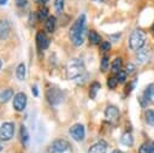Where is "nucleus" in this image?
<instances>
[{"label": "nucleus", "instance_id": "obj_1", "mask_svg": "<svg viewBox=\"0 0 154 153\" xmlns=\"http://www.w3.org/2000/svg\"><path fill=\"white\" fill-rule=\"evenodd\" d=\"M85 20H87V17H85L84 13H82L76 19V22L72 24V27L70 29V33H69V36H70L71 42L75 46H77V47L81 46L84 42V36H85V31H87Z\"/></svg>", "mask_w": 154, "mask_h": 153}, {"label": "nucleus", "instance_id": "obj_2", "mask_svg": "<svg viewBox=\"0 0 154 153\" xmlns=\"http://www.w3.org/2000/svg\"><path fill=\"white\" fill-rule=\"evenodd\" d=\"M84 73V63L79 58L70 59L65 66V75L69 80H75Z\"/></svg>", "mask_w": 154, "mask_h": 153}, {"label": "nucleus", "instance_id": "obj_3", "mask_svg": "<svg viewBox=\"0 0 154 153\" xmlns=\"http://www.w3.org/2000/svg\"><path fill=\"white\" fill-rule=\"evenodd\" d=\"M146 40H147L146 31L137 28V29L132 30L129 36V47L134 51H138L140 48H142L144 46Z\"/></svg>", "mask_w": 154, "mask_h": 153}, {"label": "nucleus", "instance_id": "obj_4", "mask_svg": "<svg viewBox=\"0 0 154 153\" xmlns=\"http://www.w3.org/2000/svg\"><path fill=\"white\" fill-rule=\"evenodd\" d=\"M46 99L49 102V105L57 106L63 101L64 93L58 87H49L48 89H46Z\"/></svg>", "mask_w": 154, "mask_h": 153}, {"label": "nucleus", "instance_id": "obj_5", "mask_svg": "<svg viewBox=\"0 0 154 153\" xmlns=\"http://www.w3.org/2000/svg\"><path fill=\"white\" fill-rule=\"evenodd\" d=\"M48 151L49 153H71L72 148H71V145L66 140L57 139L51 143Z\"/></svg>", "mask_w": 154, "mask_h": 153}, {"label": "nucleus", "instance_id": "obj_6", "mask_svg": "<svg viewBox=\"0 0 154 153\" xmlns=\"http://www.w3.org/2000/svg\"><path fill=\"white\" fill-rule=\"evenodd\" d=\"M105 118H106V122L109 123L111 125H117L120 119L119 108L114 105H108L105 110Z\"/></svg>", "mask_w": 154, "mask_h": 153}, {"label": "nucleus", "instance_id": "obj_7", "mask_svg": "<svg viewBox=\"0 0 154 153\" xmlns=\"http://www.w3.org/2000/svg\"><path fill=\"white\" fill-rule=\"evenodd\" d=\"M14 134V124L12 122H5L0 126V140L8 141L13 137Z\"/></svg>", "mask_w": 154, "mask_h": 153}, {"label": "nucleus", "instance_id": "obj_8", "mask_svg": "<svg viewBox=\"0 0 154 153\" xmlns=\"http://www.w3.org/2000/svg\"><path fill=\"white\" fill-rule=\"evenodd\" d=\"M152 58V49L147 46H143L142 48H140L137 51V54H136V60L140 63V64H147Z\"/></svg>", "mask_w": 154, "mask_h": 153}, {"label": "nucleus", "instance_id": "obj_9", "mask_svg": "<svg viewBox=\"0 0 154 153\" xmlns=\"http://www.w3.org/2000/svg\"><path fill=\"white\" fill-rule=\"evenodd\" d=\"M70 135L71 137L75 140V141H82L84 139V135H85V130H84V126L82 124H75L70 128Z\"/></svg>", "mask_w": 154, "mask_h": 153}, {"label": "nucleus", "instance_id": "obj_10", "mask_svg": "<svg viewBox=\"0 0 154 153\" xmlns=\"http://www.w3.org/2000/svg\"><path fill=\"white\" fill-rule=\"evenodd\" d=\"M26 101H28L26 100V95L23 92L17 93L14 95V98H13V107H14V110L23 111L25 108V106H26Z\"/></svg>", "mask_w": 154, "mask_h": 153}, {"label": "nucleus", "instance_id": "obj_11", "mask_svg": "<svg viewBox=\"0 0 154 153\" xmlns=\"http://www.w3.org/2000/svg\"><path fill=\"white\" fill-rule=\"evenodd\" d=\"M36 45L41 51H45L49 46V39L47 37L45 31H38L36 34Z\"/></svg>", "mask_w": 154, "mask_h": 153}, {"label": "nucleus", "instance_id": "obj_12", "mask_svg": "<svg viewBox=\"0 0 154 153\" xmlns=\"http://www.w3.org/2000/svg\"><path fill=\"white\" fill-rule=\"evenodd\" d=\"M11 31V25L7 19H0V40H5L8 37Z\"/></svg>", "mask_w": 154, "mask_h": 153}, {"label": "nucleus", "instance_id": "obj_13", "mask_svg": "<svg viewBox=\"0 0 154 153\" xmlns=\"http://www.w3.org/2000/svg\"><path fill=\"white\" fill-rule=\"evenodd\" d=\"M106 151H107V143L105 141H99L93 146H90L88 153H106Z\"/></svg>", "mask_w": 154, "mask_h": 153}, {"label": "nucleus", "instance_id": "obj_14", "mask_svg": "<svg viewBox=\"0 0 154 153\" xmlns=\"http://www.w3.org/2000/svg\"><path fill=\"white\" fill-rule=\"evenodd\" d=\"M120 142H122V145H124L126 147H131L132 143H134V137H132L131 133L130 131H124L120 136Z\"/></svg>", "mask_w": 154, "mask_h": 153}, {"label": "nucleus", "instance_id": "obj_15", "mask_svg": "<svg viewBox=\"0 0 154 153\" xmlns=\"http://www.w3.org/2000/svg\"><path fill=\"white\" fill-rule=\"evenodd\" d=\"M19 139H20L22 145L24 147H26L28 143H29V133H28V129L24 125H20V129H19Z\"/></svg>", "mask_w": 154, "mask_h": 153}, {"label": "nucleus", "instance_id": "obj_16", "mask_svg": "<svg viewBox=\"0 0 154 153\" xmlns=\"http://www.w3.org/2000/svg\"><path fill=\"white\" fill-rule=\"evenodd\" d=\"M12 95H13V90L11 88L0 92V104H6L12 98Z\"/></svg>", "mask_w": 154, "mask_h": 153}, {"label": "nucleus", "instance_id": "obj_17", "mask_svg": "<svg viewBox=\"0 0 154 153\" xmlns=\"http://www.w3.org/2000/svg\"><path fill=\"white\" fill-rule=\"evenodd\" d=\"M143 98H146L148 101H152L154 98V83H150L146 87V89L143 90Z\"/></svg>", "mask_w": 154, "mask_h": 153}, {"label": "nucleus", "instance_id": "obj_18", "mask_svg": "<svg viewBox=\"0 0 154 153\" xmlns=\"http://www.w3.org/2000/svg\"><path fill=\"white\" fill-rule=\"evenodd\" d=\"M88 39H89L90 45H99V43H101V37H100V35L95 30H90L89 31Z\"/></svg>", "mask_w": 154, "mask_h": 153}, {"label": "nucleus", "instance_id": "obj_19", "mask_svg": "<svg viewBox=\"0 0 154 153\" xmlns=\"http://www.w3.org/2000/svg\"><path fill=\"white\" fill-rule=\"evenodd\" d=\"M122 69H123V61H122V59H120V58H116V59L113 60L112 65H111L112 72H113V73H119V72L122 71Z\"/></svg>", "mask_w": 154, "mask_h": 153}, {"label": "nucleus", "instance_id": "obj_20", "mask_svg": "<svg viewBox=\"0 0 154 153\" xmlns=\"http://www.w3.org/2000/svg\"><path fill=\"white\" fill-rule=\"evenodd\" d=\"M100 88H101V84L99 82H93L90 84V88H89V96H90V99H94L97 95V92L100 90Z\"/></svg>", "mask_w": 154, "mask_h": 153}, {"label": "nucleus", "instance_id": "obj_21", "mask_svg": "<svg viewBox=\"0 0 154 153\" xmlns=\"http://www.w3.org/2000/svg\"><path fill=\"white\" fill-rule=\"evenodd\" d=\"M16 77L18 80H20V81H23L25 78V65L23 63H20L17 66V69H16Z\"/></svg>", "mask_w": 154, "mask_h": 153}, {"label": "nucleus", "instance_id": "obj_22", "mask_svg": "<svg viewBox=\"0 0 154 153\" xmlns=\"http://www.w3.org/2000/svg\"><path fill=\"white\" fill-rule=\"evenodd\" d=\"M46 29L48 33H53L54 29H55V17L53 16H49L46 20Z\"/></svg>", "mask_w": 154, "mask_h": 153}, {"label": "nucleus", "instance_id": "obj_23", "mask_svg": "<svg viewBox=\"0 0 154 153\" xmlns=\"http://www.w3.org/2000/svg\"><path fill=\"white\" fill-rule=\"evenodd\" d=\"M144 119H146V122H147L150 126H154V111H153V110H148V111L144 113Z\"/></svg>", "mask_w": 154, "mask_h": 153}, {"label": "nucleus", "instance_id": "obj_24", "mask_svg": "<svg viewBox=\"0 0 154 153\" xmlns=\"http://www.w3.org/2000/svg\"><path fill=\"white\" fill-rule=\"evenodd\" d=\"M108 66H109V59H108L107 55H105V57H102V59L100 61V70H101V72L107 71Z\"/></svg>", "mask_w": 154, "mask_h": 153}, {"label": "nucleus", "instance_id": "obj_25", "mask_svg": "<svg viewBox=\"0 0 154 153\" xmlns=\"http://www.w3.org/2000/svg\"><path fill=\"white\" fill-rule=\"evenodd\" d=\"M118 83H119V82H118L117 76H111V77H108V80H107V86H108L109 89H114Z\"/></svg>", "mask_w": 154, "mask_h": 153}, {"label": "nucleus", "instance_id": "obj_26", "mask_svg": "<svg viewBox=\"0 0 154 153\" xmlns=\"http://www.w3.org/2000/svg\"><path fill=\"white\" fill-rule=\"evenodd\" d=\"M54 8L57 13H61L64 10V0H55L54 1Z\"/></svg>", "mask_w": 154, "mask_h": 153}, {"label": "nucleus", "instance_id": "obj_27", "mask_svg": "<svg viewBox=\"0 0 154 153\" xmlns=\"http://www.w3.org/2000/svg\"><path fill=\"white\" fill-rule=\"evenodd\" d=\"M47 16H48V10H47L46 7H42V8L37 12V17H38V19H40V20L46 19V18H47Z\"/></svg>", "mask_w": 154, "mask_h": 153}, {"label": "nucleus", "instance_id": "obj_28", "mask_svg": "<svg viewBox=\"0 0 154 153\" xmlns=\"http://www.w3.org/2000/svg\"><path fill=\"white\" fill-rule=\"evenodd\" d=\"M109 48H111V45H109L108 41H103V42L100 43V51H101L102 53H103V52H108Z\"/></svg>", "mask_w": 154, "mask_h": 153}, {"label": "nucleus", "instance_id": "obj_29", "mask_svg": "<svg viewBox=\"0 0 154 153\" xmlns=\"http://www.w3.org/2000/svg\"><path fill=\"white\" fill-rule=\"evenodd\" d=\"M138 153H152V148H150L149 145L144 143V145H142V146L138 148Z\"/></svg>", "mask_w": 154, "mask_h": 153}, {"label": "nucleus", "instance_id": "obj_30", "mask_svg": "<svg viewBox=\"0 0 154 153\" xmlns=\"http://www.w3.org/2000/svg\"><path fill=\"white\" fill-rule=\"evenodd\" d=\"M126 75H128V73H126L125 71H123V70H122L119 73H117V78H118V82H119V83H124V82L126 81Z\"/></svg>", "mask_w": 154, "mask_h": 153}, {"label": "nucleus", "instance_id": "obj_31", "mask_svg": "<svg viewBox=\"0 0 154 153\" xmlns=\"http://www.w3.org/2000/svg\"><path fill=\"white\" fill-rule=\"evenodd\" d=\"M135 84H136V81H131L130 83H128L125 87V94H130L131 90L135 88Z\"/></svg>", "mask_w": 154, "mask_h": 153}, {"label": "nucleus", "instance_id": "obj_32", "mask_svg": "<svg viewBox=\"0 0 154 153\" xmlns=\"http://www.w3.org/2000/svg\"><path fill=\"white\" fill-rule=\"evenodd\" d=\"M14 2H16V5L18 6V7H25L26 6V4H28V0H14Z\"/></svg>", "mask_w": 154, "mask_h": 153}, {"label": "nucleus", "instance_id": "obj_33", "mask_svg": "<svg viewBox=\"0 0 154 153\" xmlns=\"http://www.w3.org/2000/svg\"><path fill=\"white\" fill-rule=\"evenodd\" d=\"M135 70H136V69H135V65H132L131 63H129V64L126 65V70H125V72H126V73H132Z\"/></svg>", "mask_w": 154, "mask_h": 153}, {"label": "nucleus", "instance_id": "obj_34", "mask_svg": "<svg viewBox=\"0 0 154 153\" xmlns=\"http://www.w3.org/2000/svg\"><path fill=\"white\" fill-rule=\"evenodd\" d=\"M119 37H120V34H116V35H111V36H109V40L117 42V41L119 40Z\"/></svg>", "mask_w": 154, "mask_h": 153}, {"label": "nucleus", "instance_id": "obj_35", "mask_svg": "<svg viewBox=\"0 0 154 153\" xmlns=\"http://www.w3.org/2000/svg\"><path fill=\"white\" fill-rule=\"evenodd\" d=\"M31 90H32V94H34V96H38V89H37V86H32Z\"/></svg>", "mask_w": 154, "mask_h": 153}, {"label": "nucleus", "instance_id": "obj_36", "mask_svg": "<svg viewBox=\"0 0 154 153\" xmlns=\"http://www.w3.org/2000/svg\"><path fill=\"white\" fill-rule=\"evenodd\" d=\"M36 2H41V4H45V2H47L48 0H35Z\"/></svg>", "mask_w": 154, "mask_h": 153}, {"label": "nucleus", "instance_id": "obj_37", "mask_svg": "<svg viewBox=\"0 0 154 153\" xmlns=\"http://www.w3.org/2000/svg\"><path fill=\"white\" fill-rule=\"evenodd\" d=\"M7 2V0H0V5H5Z\"/></svg>", "mask_w": 154, "mask_h": 153}, {"label": "nucleus", "instance_id": "obj_38", "mask_svg": "<svg viewBox=\"0 0 154 153\" xmlns=\"http://www.w3.org/2000/svg\"><path fill=\"white\" fill-rule=\"evenodd\" d=\"M112 153H124V152H122V151H119V149H116V151H113Z\"/></svg>", "mask_w": 154, "mask_h": 153}, {"label": "nucleus", "instance_id": "obj_39", "mask_svg": "<svg viewBox=\"0 0 154 153\" xmlns=\"http://www.w3.org/2000/svg\"><path fill=\"white\" fill-rule=\"evenodd\" d=\"M150 148H152V153H154V142L152 143V146H150Z\"/></svg>", "mask_w": 154, "mask_h": 153}, {"label": "nucleus", "instance_id": "obj_40", "mask_svg": "<svg viewBox=\"0 0 154 153\" xmlns=\"http://www.w3.org/2000/svg\"><path fill=\"white\" fill-rule=\"evenodd\" d=\"M150 30H152V34H153V35H154V24H153V25H152V28H150Z\"/></svg>", "mask_w": 154, "mask_h": 153}, {"label": "nucleus", "instance_id": "obj_41", "mask_svg": "<svg viewBox=\"0 0 154 153\" xmlns=\"http://www.w3.org/2000/svg\"><path fill=\"white\" fill-rule=\"evenodd\" d=\"M93 1H99V2H106L107 0H93Z\"/></svg>", "mask_w": 154, "mask_h": 153}, {"label": "nucleus", "instance_id": "obj_42", "mask_svg": "<svg viewBox=\"0 0 154 153\" xmlns=\"http://www.w3.org/2000/svg\"><path fill=\"white\" fill-rule=\"evenodd\" d=\"M1 149H2V146H1V143H0V152H1Z\"/></svg>", "mask_w": 154, "mask_h": 153}, {"label": "nucleus", "instance_id": "obj_43", "mask_svg": "<svg viewBox=\"0 0 154 153\" xmlns=\"http://www.w3.org/2000/svg\"><path fill=\"white\" fill-rule=\"evenodd\" d=\"M0 69H1V60H0Z\"/></svg>", "mask_w": 154, "mask_h": 153}]
</instances>
